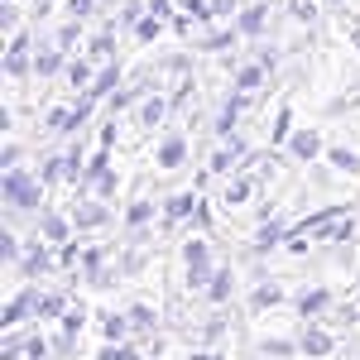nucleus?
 <instances>
[{
    "mask_svg": "<svg viewBox=\"0 0 360 360\" xmlns=\"http://www.w3.org/2000/svg\"><path fill=\"white\" fill-rule=\"evenodd\" d=\"M5 207L10 212H34L39 202H44V178H34L25 168H5Z\"/></svg>",
    "mask_w": 360,
    "mask_h": 360,
    "instance_id": "f257e3e1",
    "label": "nucleus"
},
{
    "mask_svg": "<svg viewBox=\"0 0 360 360\" xmlns=\"http://www.w3.org/2000/svg\"><path fill=\"white\" fill-rule=\"evenodd\" d=\"M183 283H188V288H207V283H212V274H217V269H212V245H207V240H188V245H183Z\"/></svg>",
    "mask_w": 360,
    "mask_h": 360,
    "instance_id": "f03ea898",
    "label": "nucleus"
},
{
    "mask_svg": "<svg viewBox=\"0 0 360 360\" xmlns=\"http://www.w3.org/2000/svg\"><path fill=\"white\" fill-rule=\"evenodd\" d=\"M111 221V207L106 202H77L72 207V226H82V231H96V226Z\"/></svg>",
    "mask_w": 360,
    "mask_h": 360,
    "instance_id": "7ed1b4c3",
    "label": "nucleus"
},
{
    "mask_svg": "<svg viewBox=\"0 0 360 360\" xmlns=\"http://www.w3.org/2000/svg\"><path fill=\"white\" fill-rule=\"evenodd\" d=\"M240 154H245V139H226L221 149H217V154H212V173H231V168L240 164Z\"/></svg>",
    "mask_w": 360,
    "mask_h": 360,
    "instance_id": "20e7f679",
    "label": "nucleus"
},
{
    "mask_svg": "<svg viewBox=\"0 0 360 360\" xmlns=\"http://www.w3.org/2000/svg\"><path fill=\"white\" fill-rule=\"evenodd\" d=\"M5 72H10V77H25L29 72V34H15V44H10V53H5Z\"/></svg>",
    "mask_w": 360,
    "mask_h": 360,
    "instance_id": "39448f33",
    "label": "nucleus"
},
{
    "mask_svg": "<svg viewBox=\"0 0 360 360\" xmlns=\"http://www.w3.org/2000/svg\"><path fill=\"white\" fill-rule=\"evenodd\" d=\"M49 269H53V259H49V250H44L39 240H34V245L25 250V259H20V274H25V278H34V274H49Z\"/></svg>",
    "mask_w": 360,
    "mask_h": 360,
    "instance_id": "423d86ee",
    "label": "nucleus"
},
{
    "mask_svg": "<svg viewBox=\"0 0 360 360\" xmlns=\"http://www.w3.org/2000/svg\"><path fill=\"white\" fill-rule=\"evenodd\" d=\"M29 312H39V293H34V288H25V293H20L15 303L5 307V327H20Z\"/></svg>",
    "mask_w": 360,
    "mask_h": 360,
    "instance_id": "0eeeda50",
    "label": "nucleus"
},
{
    "mask_svg": "<svg viewBox=\"0 0 360 360\" xmlns=\"http://www.w3.org/2000/svg\"><path fill=\"white\" fill-rule=\"evenodd\" d=\"M298 351H303V356H327V351H332V332H322V327H303Z\"/></svg>",
    "mask_w": 360,
    "mask_h": 360,
    "instance_id": "6e6552de",
    "label": "nucleus"
},
{
    "mask_svg": "<svg viewBox=\"0 0 360 360\" xmlns=\"http://www.w3.org/2000/svg\"><path fill=\"white\" fill-rule=\"evenodd\" d=\"M317 149H322V135H317V130H298V135L288 139V154H293V159H317Z\"/></svg>",
    "mask_w": 360,
    "mask_h": 360,
    "instance_id": "1a4fd4ad",
    "label": "nucleus"
},
{
    "mask_svg": "<svg viewBox=\"0 0 360 360\" xmlns=\"http://www.w3.org/2000/svg\"><path fill=\"white\" fill-rule=\"evenodd\" d=\"M183 159H188V139L168 135L164 144H159V168H183Z\"/></svg>",
    "mask_w": 360,
    "mask_h": 360,
    "instance_id": "9d476101",
    "label": "nucleus"
},
{
    "mask_svg": "<svg viewBox=\"0 0 360 360\" xmlns=\"http://www.w3.org/2000/svg\"><path fill=\"white\" fill-rule=\"evenodd\" d=\"M58 68H63V49H58V44H49V49L34 53V77H53Z\"/></svg>",
    "mask_w": 360,
    "mask_h": 360,
    "instance_id": "9b49d317",
    "label": "nucleus"
},
{
    "mask_svg": "<svg viewBox=\"0 0 360 360\" xmlns=\"http://www.w3.org/2000/svg\"><path fill=\"white\" fill-rule=\"evenodd\" d=\"M231 293H236V274H231V269H217L212 283H207V298H212V303H226Z\"/></svg>",
    "mask_w": 360,
    "mask_h": 360,
    "instance_id": "f8f14e48",
    "label": "nucleus"
},
{
    "mask_svg": "<svg viewBox=\"0 0 360 360\" xmlns=\"http://www.w3.org/2000/svg\"><path fill=\"white\" fill-rule=\"evenodd\" d=\"M327 307H332V293H327V288H312V293L298 298V317H317V312H327Z\"/></svg>",
    "mask_w": 360,
    "mask_h": 360,
    "instance_id": "ddd939ff",
    "label": "nucleus"
},
{
    "mask_svg": "<svg viewBox=\"0 0 360 360\" xmlns=\"http://www.w3.org/2000/svg\"><path fill=\"white\" fill-rule=\"evenodd\" d=\"M278 240H288V226H283V221L274 217V221H264V226H259V236H255V250H274Z\"/></svg>",
    "mask_w": 360,
    "mask_h": 360,
    "instance_id": "4468645a",
    "label": "nucleus"
},
{
    "mask_svg": "<svg viewBox=\"0 0 360 360\" xmlns=\"http://www.w3.org/2000/svg\"><path fill=\"white\" fill-rule=\"evenodd\" d=\"M168 221H183V217H197V197L193 193H178V197H168Z\"/></svg>",
    "mask_w": 360,
    "mask_h": 360,
    "instance_id": "2eb2a0df",
    "label": "nucleus"
},
{
    "mask_svg": "<svg viewBox=\"0 0 360 360\" xmlns=\"http://www.w3.org/2000/svg\"><path fill=\"white\" fill-rule=\"evenodd\" d=\"M278 298H283V288H278L274 278H269V283H259V288L250 293V307H255V312H264V307H274Z\"/></svg>",
    "mask_w": 360,
    "mask_h": 360,
    "instance_id": "dca6fc26",
    "label": "nucleus"
},
{
    "mask_svg": "<svg viewBox=\"0 0 360 360\" xmlns=\"http://www.w3.org/2000/svg\"><path fill=\"white\" fill-rule=\"evenodd\" d=\"M264 72H269L264 63H250V68H240V72H236V91H255V86L264 82Z\"/></svg>",
    "mask_w": 360,
    "mask_h": 360,
    "instance_id": "f3484780",
    "label": "nucleus"
},
{
    "mask_svg": "<svg viewBox=\"0 0 360 360\" xmlns=\"http://www.w3.org/2000/svg\"><path fill=\"white\" fill-rule=\"evenodd\" d=\"M115 82H120V68L111 63V68H101V77H96V82L86 86V96H91V101H96V96H111V86H115Z\"/></svg>",
    "mask_w": 360,
    "mask_h": 360,
    "instance_id": "a211bd4d",
    "label": "nucleus"
},
{
    "mask_svg": "<svg viewBox=\"0 0 360 360\" xmlns=\"http://www.w3.org/2000/svg\"><path fill=\"white\" fill-rule=\"evenodd\" d=\"M264 29V5H250L245 15H240V25H236V34H245V39H255Z\"/></svg>",
    "mask_w": 360,
    "mask_h": 360,
    "instance_id": "6ab92c4d",
    "label": "nucleus"
},
{
    "mask_svg": "<svg viewBox=\"0 0 360 360\" xmlns=\"http://www.w3.org/2000/svg\"><path fill=\"white\" fill-rule=\"evenodd\" d=\"M164 111H168L164 96H149V101L139 106V125H144V130H149V125H159V120H164Z\"/></svg>",
    "mask_w": 360,
    "mask_h": 360,
    "instance_id": "aec40b11",
    "label": "nucleus"
},
{
    "mask_svg": "<svg viewBox=\"0 0 360 360\" xmlns=\"http://www.w3.org/2000/svg\"><path fill=\"white\" fill-rule=\"evenodd\" d=\"M125 317H130V332H154V307L149 303H135Z\"/></svg>",
    "mask_w": 360,
    "mask_h": 360,
    "instance_id": "412c9836",
    "label": "nucleus"
},
{
    "mask_svg": "<svg viewBox=\"0 0 360 360\" xmlns=\"http://www.w3.org/2000/svg\"><path fill=\"white\" fill-rule=\"evenodd\" d=\"M125 332H130V317H101V336H106V341H125Z\"/></svg>",
    "mask_w": 360,
    "mask_h": 360,
    "instance_id": "4be33fe9",
    "label": "nucleus"
},
{
    "mask_svg": "<svg viewBox=\"0 0 360 360\" xmlns=\"http://www.w3.org/2000/svg\"><path fill=\"white\" fill-rule=\"evenodd\" d=\"M39 231H44L49 240H68V221H63L58 212H44V221H39Z\"/></svg>",
    "mask_w": 360,
    "mask_h": 360,
    "instance_id": "5701e85b",
    "label": "nucleus"
},
{
    "mask_svg": "<svg viewBox=\"0 0 360 360\" xmlns=\"http://www.w3.org/2000/svg\"><path fill=\"white\" fill-rule=\"evenodd\" d=\"M58 322H63V332H82V322H86V307L82 303H68V312H63V317H58Z\"/></svg>",
    "mask_w": 360,
    "mask_h": 360,
    "instance_id": "b1692460",
    "label": "nucleus"
},
{
    "mask_svg": "<svg viewBox=\"0 0 360 360\" xmlns=\"http://www.w3.org/2000/svg\"><path fill=\"white\" fill-rule=\"evenodd\" d=\"M159 29H164L159 15H144V20L135 25V39H139V44H154V39H159Z\"/></svg>",
    "mask_w": 360,
    "mask_h": 360,
    "instance_id": "393cba45",
    "label": "nucleus"
},
{
    "mask_svg": "<svg viewBox=\"0 0 360 360\" xmlns=\"http://www.w3.org/2000/svg\"><path fill=\"white\" fill-rule=\"evenodd\" d=\"M250 188H255L250 178H236V183L226 188V197H221V202H226V207H240V202H245V197H250Z\"/></svg>",
    "mask_w": 360,
    "mask_h": 360,
    "instance_id": "a878e982",
    "label": "nucleus"
},
{
    "mask_svg": "<svg viewBox=\"0 0 360 360\" xmlns=\"http://www.w3.org/2000/svg\"><path fill=\"white\" fill-rule=\"evenodd\" d=\"M0 255H5V264H20V259H25V255H20V236H15V231H5V236H0Z\"/></svg>",
    "mask_w": 360,
    "mask_h": 360,
    "instance_id": "bb28decb",
    "label": "nucleus"
},
{
    "mask_svg": "<svg viewBox=\"0 0 360 360\" xmlns=\"http://www.w3.org/2000/svg\"><path fill=\"white\" fill-rule=\"evenodd\" d=\"M332 164L341 168V173H360V154H351V149H341V144H336V149H332Z\"/></svg>",
    "mask_w": 360,
    "mask_h": 360,
    "instance_id": "cd10ccee",
    "label": "nucleus"
},
{
    "mask_svg": "<svg viewBox=\"0 0 360 360\" xmlns=\"http://www.w3.org/2000/svg\"><path fill=\"white\" fill-rule=\"evenodd\" d=\"M96 360H139V351L135 346H120V341H106V351H101Z\"/></svg>",
    "mask_w": 360,
    "mask_h": 360,
    "instance_id": "c85d7f7f",
    "label": "nucleus"
},
{
    "mask_svg": "<svg viewBox=\"0 0 360 360\" xmlns=\"http://www.w3.org/2000/svg\"><path fill=\"white\" fill-rule=\"evenodd\" d=\"M63 72H68V82H72V86H86V77H91V63H82V58H72V63H68Z\"/></svg>",
    "mask_w": 360,
    "mask_h": 360,
    "instance_id": "c756f323",
    "label": "nucleus"
},
{
    "mask_svg": "<svg viewBox=\"0 0 360 360\" xmlns=\"http://www.w3.org/2000/svg\"><path fill=\"white\" fill-rule=\"evenodd\" d=\"M91 58H115V34H111V29L91 39Z\"/></svg>",
    "mask_w": 360,
    "mask_h": 360,
    "instance_id": "7c9ffc66",
    "label": "nucleus"
},
{
    "mask_svg": "<svg viewBox=\"0 0 360 360\" xmlns=\"http://www.w3.org/2000/svg\"><path fill=\"white\" fill-rule=\"evenodd\" d=\"M39 312H44V317H63V312H68V298H63V293H49V298H39Z\"/></svg>",
    "mask_w": 360,
    "mask_h": 360,
    "instance_id": "2f4dec72",
    "label": "nucleus"
},
{
    "mask_svg": "<svg viewBox=\"0 0 360 360\" xmlns=\"http://www.w3.org/2000/svg\"><path fill=\"white\" fill-rule=\"evenodd\" d=\"M106 164H111V159H106V154H96V159H91V164H86V173H82V178H86V183H91V188H96V183H101V178H106V173H111V168H106Z\"/></svg>",
    "mask_w": 360,
    "mask_h": 360,
    "instance_id": "473e14b6",
    "label": "nucleus"
},
{
    "mask_svg": "<svg viewBox=\"0 0 360 360\" xmlns=\"http://www.w3.org/2000/svg\"><path fill=\"white\" fill-rule=\"evenodd\" d=\"M149 217H154V202H135V207L125 212V221L135 226V231H139V226H144V221H149Z\"/></svg>",
    "mask_w": 360,
    "mask_h": 360,
    "instance_id": "72a5a7b5",
    "label": "nucleus"
},
{
    "mask_svg": "<svg viewBox=\"0 0 360 360\" xmlns=\"http://www.w3.org/2000/svg\"><path fill=\"white\" fill-rule=\"evenodd\" d=\"M77 34H82V29H77V20H68V25L58 29V39H53V44H58V49H63V53H68V49L77 44Z\"/></svg>",
    "mask_w": 360,
    "mask_h": 360,
    "instance_id": "f704fd0d",
    "label": "nucleus"
},
{
    "mask_svg": "<svg viewBox=\"0 0 360 360\" xmlns=\"http://www.w3.org/2000/svg\"><path fill=\"white\" fill-rule=\"evenodd\" d=\"M231 44H236V34H231V29H226V34H207V39H202V49H207V53H217V49H231Z\"/></svg>",
    "mask_w": 360,
    "mask_h": 360,
    "instance_id": "c9c22d12",
    "label": "nucleus"
},
{
    "mask_svg": "<svg viewBox=\"0 0 360 360\" xmlns=\"http://www.w3.org/2000/svg\"><path fill=\"white\" fill-rule=\"evenodd\" d=\"M68 15H72V20H86V15H96V0H68Z\"/></svg>",
    "mask_w": 360,
    "mask_h": 360,
    "instance_id": "e433bc0d",
    "label": "nucleus"
},
{
    "mask_svg": "<svg viewBox=\"0 0 360 360\" xmlns=\"http://www.w3.org/2000/svg\"><path fill=\"white\" fill-rule=\"evenodd\" d=\"M139 10H144V0H125L120 5V25H139Z\"/></svg>",
    "mask_w": 360,
    "mask_h": 360,
    "instance_id": "4c0bfd02",
    "label": "nucleus"
},
{
    "mask_svg": "<svg viewBox=\"0 0 360 360\" xmlns=\"http://www.w3.org/2000/svg\"><path fill=\"white\" fill-rule=\"evenodd\" d=\"M259 351H264V356H293L298 346H293V341H264Z\"/></svg>",
    "mask_w": 360,
    "mask_h": 360,
    "instance_id": "58836bf2",
    "label": "nucleus"
},
{
    "mask_svg": "<svg viewBox=\"0 0 360 360\" xmlns=\"http://www.w3.org/2000/svg\"><path fill=\"white\" fill-rule=\"evenodd\" d=\"M135 96H139V86H125V91H115V96H111V111H125Z\"/></svg>",
    "mask_w": 360,
    "mask_h": 360,
    "instance_id": "ea45409f",
    "label": "nucleus"
},
{
    "mask_svg": "<svg viewBox=\"0 0 360 360\" xmlns=\"http://www.w3.org/2000/svg\"><path fill=\"white\" fill-rule=\"evenodd\" d=\"M0 168H20V144H5V154H0Z\"/></svg>",
    "mask_w": 360,
    "mask_h": 360,
    "instance_id": "a19ab883",
    "label": "nucleus"
},
{
    "mask_svg": "<svg viewBox=\"0 0 360 360\" xmlns=\"http://www.w3.org/2000/svg\"><path fill=\"white\" fill-rule=\"evenodd\" d=\"M288 125H293V115H288V111H278V120H274V139L288 135Z\"/></svg>",
    "mask_w": 360,
    "mask_h": 360,
    "instance_id": "79ce46f5",
    "label": "nucleus"
},
{
    "mask_svg": "<svg viewBox=\"0 0 360 360\" xmlns=\"http://www.w3.org/2000/svg\"><path fill=\"white\" fill-rule=\"evenodd\" d=\"M236 5H240V0H212V10H217V15H236Z\"/></svg>",
    "mask_w": 360,
    "mask_h": 360,
    "instance_id": "37998d69",
    "label": "nucleus"
},
{
    "mask_svg": "<svg viewBox=\"0 0 360 360\" xmlns=\"http://www.w3.org/2000/svg\"><path fill=\"white\" fill-rule=\"evenodd\" d=\"M149 15H159V20H173V5H168V0H154V10H149Z\"/></svg>",
    "mask_w": 360,
    "mask_h": 360,
    "instance_id": "c03bdc74",
    "label": "nucleus"
},
{
    "mask_svg": "<svg viewBox=\"0 0 360 360\" xmlns=\"http://www.w3.org/2000/svg\"><path fill=\"white\" fill-rule=\"evenodd\" d=\"M356 49H360V29H356Z\"/></svg>",
    "mask_w": 360,
    "mask_h": 360,
    "instance_id": "a18cd8bd",
    "label": "nucleus"
},
{
    "mask_svg": "<svg viewBox=\"0 0 360 360\" xmlns=\"http://www.w3.org/2000/svg\"><path fill=\"white\" fill-rule=\"evenodd\" d=\"M332 5H341V0H332Z\"/></svg>",
    "mask_w": 360,
    "mask_h": 360,
    "instance_id": "49530a36",
    "label": "nucleus"
},
{
    "mask_svg": "<svg viewBox=\"0 0 360 360\" xmlns=\"http://www.w3.org/2000/svg\"><path fill=\"white\" fill-rule=\"evenodd\" d=\"M183 5H188V0H183Z\"/></svg>",
    "mask_w": 360,
    "mask_h": 360,
    "instance_id": "de8ad7c7",
    "label": "nucleus"
}]
</instances>
